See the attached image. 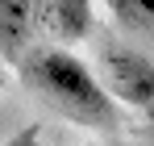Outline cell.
I'll return each instance as SVG.
<instances>
[{
    "label": "cell",
    "mask_w": 154,
    "mask_h": 146,
    "mask_svg": "<svg viewBox=\"0 0 154 146\" xmlns=\"http://www.w3.org/2000/svg\"><path fill=\"white\" fill-rule=\"evenodd\" d=\"M29 84L38 88V96L50 109H58L67 121L92 125V129H108L117 125V100L104 92L100 75L92 71L83 59H75L71 50H33L25 63Z\"/></svg>",
    "instance_id": "1"
},
{
    "label": "cell",
    "mask_w": 154,
    "mask_h": 146,
    "mask_svg": "<svg viewBox=\"0 0 154 146\" xmlns=\"http://www.w3.org/2000/svg\"><path fill=\"white\" fill-rule=\"evenodd\" d=\"M96 75H100L104 92L117 100V104L154 113V63L146 59V54L108 46L100 54V71H96Z\"/></svg>",
    "instance_id": "2"
},
{
    "label": "cell",
    "mask_w": 154,
    "mask_h": 146,
    "mask_svg": "<svg viewBox=\"0 0 154 146\" xmlns=\"http://www.w3.org/2000/svg\"><path fill=\"white\" fill-rule=\"evenodd\" d=\"M38 25L58 46H75L92 33V0H38Z\"/></svg>",
    "instance_id": "3"
},
{
    "label": "cell",
    "mask_w": 154,
    "mask_h": 146,
    "mask_svg": "<svg viewBox=\"0 0 154 146\" xmlns=\"http://www.w3.org/2000/svg\"><path fill=\"white\" fill-rule=\"evenodd\" d=\"M38 29V0H0V50L17 54Z\"/></svg>",
    "instance_id": "4"
},
{
    "label": "cell",
    "mask_w": 154,
    "mask_h": 146,
    "mask_svg": "<svg viewBox=\"0 0 154 146\" xmlns=\"http://www.w3.org/2000/svg\"><path fill=\"white\" fill-rule=\"evenodd\" d=\"M108 13L133 33H154V0H104Z\"/></svg>",
    "instance_id": "5"
},
{
    "label": "cell",
    "mask_w": 154,
    "mask_h": 146,
    "mask_svg": "<svg viewBox=\"0 0 154 146\" xmlns=\"http://www.w3.org/2000/svg\"><path fill=\"white\" fill-rule=\"evenodd\" d=\"M4 146H42V138H38V129H25V134H17V138H8Z\"/></svg>",
    "instance_id": "6"
},
{
    "label": "cell",
    "mask_w": 154,
    "mask_h": 146,
    "mask_svg": "<svg viewBox=\"0 0 154 146\" xmlns=\"http://www.w3.org/2000/svg\"><path fill=\"white\" fill-rule=\"evenodd\" d=\"M4 84H8V79H4V71H0V92H4Z\"/></svg>",
    "instance_id": "7"
}]
</instances>
